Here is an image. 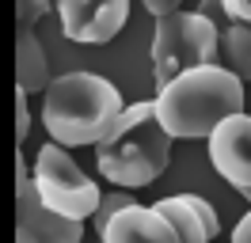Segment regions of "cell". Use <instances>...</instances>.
I'll return each mask as SVG.
<instances>
[{
  "mask_svg": "<svg viewBox=\"0 0 251 243\" xmlns=\"http://www.w3.org/2000/svg\"><path fill=\"white\" fill-rule=\"evenodd\" d=\"M217 53V27L198 12H172L156 19V34H152V80L164 88L187 69L198 65H213Z\"/></svg>",
  "mask_w": 251,
  "mask_h": 243,
  "instance_id": "obj_4",
  "label": "cell"
},
{
  "mask_svg": "<svg viewBox=\"0 0 251 243\" xmlns=\"http://www.w3.org/2000/svg\"><path fill=\"white\" fill-rule=\"evenodd\" d=\"M122 91L95 73H65L42 91V125L61 148L95 145L122 110Z\"/></svg>",
  "mask_w": 251,
  "mask_h": 243,
  "instance_id": "obj_3",
  "label": "cell"
},
{
  "mask_svg": "<svg viewBox=\"0 0 251 243\" xmlns=\"http://www.w3.org/2000/svg\"><path fill=\"white\" fill-rule=\"evenodd\" d=\"M53 8V0H16V19L19 27H34L42 15Z\"/></svg>",
  "mask_w": 251,
  "mask_h": 243,
  "instance_id": "obj_14",
  "label": "cell"
},
{
  "mask_svg": "<svg viewBox=\"0 0 251 243\" xmlns=\"http://www.w3.org/2000/svg\"><path fill=\"white\" fill-rule=\"evenodd\" d=\"M31 182L38 201L53 209L57 217H69V220H88L95 209H99V182H92L80 164L69 156V148L61 145H42L38 156H34L31 167Z\"/></svg>",
  "mask_w": 251,
  "mask_h": 243,
  "instance_id": "obj_5",
  "label": "cell"
},
{
  "mask_svg": "<svg viewBox=\"0 0 251 243\" xmlns=\"http://www.w3.org/2000/svg\"><path fill=\"white\" fill-rule=\"evenodd\" d=\"M65 38L88 46L110 42L129 19V0H53Z\"/></svg>",
  "mask_w": 251,
  "mask_h": 243,
  "instance_id": "obj_7",
  "label": "cell"
},
{
  "mask_svg": "<svg viewBox=\"0 0 251 243\" xmlns=\"http://www.w3.org/2000/svg\"><path fill=\"white\" fill-rule=\"evenodd\" d=\"M232 243H251V209L240 217V224H236V232H232Z\"/></svg>",
  "mask_w": 251,
  "mask_h": 243,
  "instance_id": "obj_18",
  "label": "cell"
},
{
  "mask_svg": "<svg viewBox=\"0 0 251 243\" xmlns=\"http://www.w3.org/2000/svg\"><path fill=\"white\" fill-rule=\"evenodd\" d=\"M152 110L172 141L209 137L225 118L244 110V80L225 73L221 65H198L168 80L164 88H156Z\"/></svg>",
  "mask_w": 251,
  "mask_h": 243,
  "instance_id": "obj_1",
  "label": "cell"
},
{
  "mask_svg": "<svg viewBox=\"0 0 251 243\" xmlns=\"http://www.w3.org/2000/svg\"><path fill=\"white\" fill-rule=\"evenodd\" d=\"M244 197H248V201H251V190H244Z\"/></svg>",
  "mask_w": 251,
  "mask_h": 243,
  "instance_id": "obj_19",
  "label": "cell"
},
{
  "mask_svg": "<svg viewBox=\"0 0 251 243\" xmlns=\"http://www.w3.org/2000/svg\"><path fill=\"white\" fill-rule=\"evenodd\" d=\"M213 65L232 73L236 80H251V23H232V27L217 30Z\"/></svg>",
  "mask_w": 251,
  "mask_h": 243,
  "instance_id": "obj_12",
  "label": "cell"
},
{
  "mask_svg": "<svg viewBox=\"0 0 251 243\" xmlns=\"http://www.w3.org/2000/svg\"><path fill=\"white\" fill-rule=\"evenodd\" d=\"M31 133V110H27V95L16 91V141H27Z\"/></svg>",
  "mask_w": 251,
  "mask_h": 243,
  "instance_id": "obj_16",
  "label": "cell"
},
{
  "mask_svg": "<svg viewBox=\"0 0 251 243\" xmlns=\"http://www.w3.org/2000/svg\"><path fill=\"white\" fill-rule=\"evenodd\" d=\"M50 84V61L46 49L38 42V34L31 27H19L16 34V88L23 95H34V91H46Z\"/></svg>",
  "mask_w": 251,
  "mask_h": 243,
  "instance_id": "obj_11",
  "label": "cell"
},
{
  "mask_svg": "<svg viewBox=\"0 0 251 243\" xmlns=\"http://www.w3.org/2000/svg\"><path fill=\"white\" fill-rule=\"evenodd\" d=\"M84 240V220H69L46 209L34 182L27 175L23 156L16 160V243H80Z\"/></svg>",
  "mask_w": 251,
  "mask_h": 243,
  "instance_id": "obj_6",
  "label": "cell"
},
{
  "mask_svg": "<svg viewBox=\"0 0 251 243\" xmlns=\"http://www.w3.org/2000/svg\"><path fill=\"white\" fill-rule=\"evenodd\" d=\"M198 15H205L217 30L232 23H251V0H202Z\"/></svg>",
  "mask_w": 251,
  "mask_h": 243,
  "instance_id": "obj_13",
  "label": "cell"
},
{
  "mask_svg": "<svg viewBox=\"0 0 251 243\" xmlns=\"http://www.w3.org/2000/svg\"><path fill=\"white\" fill-rule=\"evenodd\" d=\"M152 209L175 228L179 243H213L221 232V217L217 209L198 194H175V197H164L156 201Z\"/></svg>",
  "mask_w": 251,
  "mask_h": 243,
  "instance_id": "obj_9",
  "label": "cell"
},
{
  "mask_svg": "<svg viewBox=\"0 0 251 243\" xmlns=\"http://www.w3.org/2000/svg\"><path fill=\"white\" fill-rule=\"evenodd\" d=\"M95 164L99 175L114 186H149L172 164V137L156 122L152 103L122 106L107 133L95 141Z\"/></svg>",
  "mask_w": 251,
  "mask_h": 243,
  "instance_id": "obj_2",
  "label": "cell"
},
{
  "mask_svg": "<svg viewBox=\"0 0 251 243\" xmlns=\"http://www.w3.org/2000/svg\"><path fill=\"white\" fill-rule=\"evenodd\" d=\"M129 201H133L129 194H110V197H99V209L92 213L95 232H103V228H107V220H110V217H114L118 209H122V205H129Z\"/></svg>",
  "mask_w": 251,
  "mask_h": 243,
  "instance_id": "obj_15",
  "label": "cell"
},
{
  "mask_svg": "<svg viewBox=\"0 0 251 243\" xmlns=\"http://www.w3.org/2000/svg\"><path fill=\"white\" fill-rule=\"evenodd\" d=\"M205 141H209V160L221 171V179L232 182L240 194L251 190V114L240 110L225 118Z\"/></svg>",
  "mask_w": 251,
  "mask_h": 243,
  "instance_id": "obj_8",
  "label": "cell"
},
{
  "mask_svg": "<svg viewBox=\"0 0 251 243\" xmlns=\"http://www.w3.org/2000/svg\"><path fill=\"white\" fill-rule=\"evenodd\" d=\"M99 236H103V243H179L175 228L152 205H137V201L122 205Z\"/></svg>",
  "mask_w": 251,
  "mask_h": 243,
  "instance_id": "obj_10",
  "label": "cell"
},
{
  "mask_svg": "<svg viewBox=\"0 0 251 243\" xmlns=\"http://www.w3.org/2000/svg\"><path fill=\"white\" fill-rule=\"evenodd\" d=\"M141 4H145V8H149V12H152V15L160 19V15L179 12V4H183V0H141Z\"/></svg>",
  "mask_w": 251,
  "mask_h": 243,
  "instance_id": "obj_17",
  "label": "cell"
}]
</instances>
